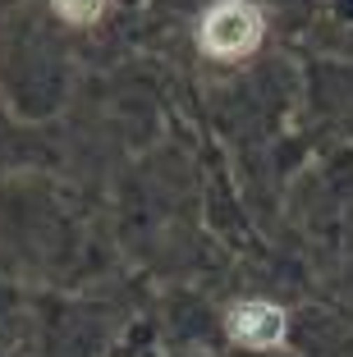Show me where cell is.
Listing matches in <instances>:
<instances>
[{
    "label": "cell",
    "instance_id": "6da1fadb",
    "mask_svg": "<svg viewBox=\"0 0 353 357\" xmlns=\"http://www.w3.org/2000/svg\"><path fill=\"white\" fill-rule=\"evenodd\" d=\"M261 37H266V14L252 0H216L198 28V46L211 60H248Z\"/></svg>",
    "mask_w": 353,
    "mask_h": 357
},
{
    "label": "cell",
    "instance_id": "7a4b0ae2",
    "mask_svg": "<svg viewBox=\"0 0 353 357\" xmlns=\"http://www.w3.org/2000/svg\"><path fill=\"white\" fill-rule=\"evenodd\" d=\"M284 312L275 303H261V298H248L229 312V339L243 348H280L284 344Z\"/></svg>",
    "mask_w": 353,
    "mask_h": 357
},
{
    "label": "cell",
    "instance_id": "3957f363",
    "mask_svg": "<svg viewBox=\"0 0 353 357\" xmlns=\"http://www.w3.org/2000/svg\"><path fill=\"white\" fill-rule=\"evenodd\" d=\"M106 5L110 0H51V10L60 14L64 23H73V28H87V23H96L106 14Z\"/></svg>",
    "mask_w": 353,
    "mask_h": 357
}]
</instances>
